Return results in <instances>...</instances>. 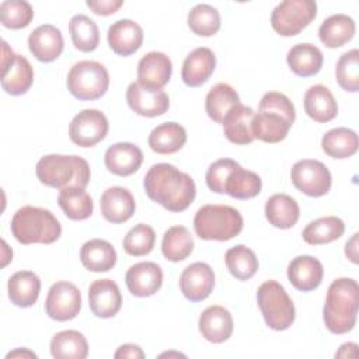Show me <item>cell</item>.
<instances>
[{"label":"cell","instance_id":"obj_30","mask_svg":"<svg viewBox=\"0 0 359 359\" xmlns=\"http://www.w3.org/2000/svg\"><path fill=\"white\" fill-rule=\"evenodd\" d=\"M265 217L273 227L290 229L300 217L297 202L286 194H275L265 203Z\"/></svg>","mask_w":359,"mask_h":359},{"label":"cell","instance_id":"obj_51","mask_svg":"<svg viewBox=\"0 0 359 359\" xmlns=\"http://www.w3.org/2000/svg\"><path fill=\"white\" fill-rule=\"evenodd\" d=\"M15 53L13 52V49H10V46L7 45L6 41H3V56H1V72H4L15 59Z\"/></svg>","mask_w":359,"mask_h":359},{"label":"cell","instance_id":"obj_46","mask_svg":"<svg viewBox=\"0 0 359 359\" xmlns=\"http://www.w3.org/2000/svg\"><path fill=\"white\" fill-rule=\"evenodd\" d=\"M34 18V10L28 1L6 0L0 4V20L6 28L21 29L29 25Z\"/></svg>","mask_w":359,"mask_h":359},{"label":"cell","instance_id":"obj_9","mask_svg":"<svg viewBox=\"0 0 359 359\" xmlns=\"http://www.w3.org/2000/svg\"><path fill=\"white\" fill-rule=\"evenodd\" d=\"M317 15V3L313 0L280 1L271 14L273 31L282 36H293L302 32Z\"/></svg>","mask_w":359,"mask_h":359},{"label":"cell","instance_id":"obj_13","mask_svg":"<svg viewBox=\"0 0 359 359\" xmlns=\"http://www.w3.org/2000/svg\"><path fill=\"white\" fill-rule=\"evenodd\" d=\"M126 102L129 108L140 116L154 118L165 114L170 98L163 88H150L133 81L126 88Z\"/></svg>","mask_w":359,"mask_h":359},{"label":"cell","instance_id":"obj_18","mask_svg":"<svg viewBox=\"0 0 359 359\" xmlns=\"http://www.w3.org/2000/svg\"><path fill=\"white\" fill-rule=\"evenodd\" d=\"M100 209L107 222L119 224L133 216L136 203L129 189L123 187H109L100 198Z\"/></svg>","mask_w":359,"mask_h":359},{"label":"cell","instance_id":"obj_19","mask_svg":"<svg viewBox=\"0 0 359 359\" xmlns=\"http://www.w3.org/2000/svg\"><path fill=\"white\" fill-rule=\"evenodd\" d=\"M104 163L109 172L119 177H128L140 168L143 153L139 146L133 143L119 142L107 149Z\"/></svg>","mask_w":359,"mask_h":359},{"label":"cell","instance_id":"obj_16","mask_svg":"<svg viewBox=\"0 0 359 359\" xmlns=\"http://www.w3.org/2000/svg\"><path fill=\"white\" fill-rule=\"evenodd\" d=\"M88 304L95 317L111 318L122 306V296L112 279L94 280L88 287Z\"/></svg>","mask_w":359,"mask_h":359},{"label":"cell","instance_id":"obj_28","mask_svg":"<svg viewBox=\"0 0 359 359\" xmlns=\"http://www.w3.org/2000/svg\"><path fill=\"white\" fill-rule=\"evenodd\" d=\"M8 299L18 307H31L36 303L41 292V279L31 271H18L7 283Z\"/></svg>","mask_w":359,"mask_h":359},{"label":"cell","instance_id":"obj_39","mask_svg":"<svg viewBox=\"0 0 359 359\" xmlns=\"http://www.w3.org/2000/svg\"><path fill=\"white\" fill-rule=\"evenodd\" d=\"M345 231L344 222L337 216H325L310 222L302 231L303 240L310 245L328 244L338 240Z\"/></svg>","mask_w":359,"mask_h":359},{"label":"cell","instance_id":"obj_20","mask_svg":"<svg viewBox=\"0 0 359 359\" xmlns=\"http://www.w3.org/2000/svg\"><path fill=\"white\" fill-rule=\"evenodd\" d=\"M109 48L119 56L135 53L143 43L142 27L129 18H122L109 25L107 34Z\"/></svg>","mask_w":359,"mask_h":359},{"label":"cell","instance_id":"obj_41","mask_svg":"<svg viewBox=\"0 0 359 359\" xmlns=\"http://www.w3.org/2000/svg\"><path fill=\"white\" fill-rule=\"evenodd\" d=\"M69 32L74 48L80 52H93L100 43L97 24L84 14H76L70 18Z\"/></svg>","mask_w":359,"mask_h":359},{"label":"cell","instance_id":"obj_8","mask_svg":"<svg viewBox=\"0 0 359 359\" xmlns=\"http://www.w3.org/2000/svg\"><path fill=\"white\" fill-rule=\"evenodd\" d=\"M67 90L81 101L101 98L109 87V74L104 65L95 60H80L74 63L66 79Z\"/></svg>","mask_w":359,"mask_h":359},{"label":"cell","instance_id":"obj_11","mask_svg":"<svg viewBox=\"0 0 359 359\" xmlns=\"http://www.w3.org/2000/svg\"><path fill=\"white\" fill-rule=\"evenodd\" d=\"M108 119L98 109L80 111L69 125L70 140L80 147H93L108 133Z\"/></svg>","mask_w":359,"mask_h":359},{"label":"cell","instance_id":"obj_37","mask_svg":"<svg viewBox=\"0 0 359 359\" xmlns=\"http://www.w3.org/2000/svg\"><path fill=\"white\" fill-rule=\"evenodd\" d=\"M57 203L70 220H86L93 215L94 210L91 196L79 187H67L60 189Z\"/></svg>","mask_w":359,"mask_h":359},{"label":"cell","instance_id":"obj_29","mask_svg":"<svg viewBox=\"0 0 359 359\" xmlns=\"http://www.w3.org/2000/svg\"><path fill=\"white\" fill-rule=\"evenodd\" d=\"M287 66L299 77L317 74L323 67V52L313 43H297L292 46L286 56Z\"/></svg>","mask_w":359,"mask_h":359},{"label":"cell","instance_id":"obj_47","mask_svg":"<svg viewBox=\"0 0 359 359\" xmlns=\"http://www.w3.org/2000/svg\"><path fill=\"white\" fill-rule=\"evenodd\" d=\"M237 165L238 163L231 158H220L212 163L205 175L208 188L216 194H224V182L227 180V175Z\"/></svg>","mask_w":359,"mask_h":359},{"label":"cell","instance_id":"obj_40","mask_svg":"<svg viewBox=\"0 0 359 359\" xmlns=\"http://www.w3.org/2000/svg\"><path fill=\"white\" fill-rule=\"evenodd\" d=\"M194 250V238L187 227L172 226L170 227L161 241V252L165 259L171 262L184 261L191 255Z\"/></svg>","mask_w":359,"mask_h":359},{"label":"cell","instance_id":"obj_22","mask_svg":"<svg viewBox=\"0 0 359 359\" xmlns=\"http://www.w3.org/2000/svg\"><path fill=\"white\" fill-rule=\"evenodd\" d=\"M323 264L311 255H299L287 265V279L300 292L317 289L323 280Z\"/></svg>","mask_w":359,"mask_h":359},{"label":"cell","instance_id":"obj_2","mask_svg":"<svg viewBox=\"0 0 359 359\" xmlns=\"http://www.w3.org/2000/svg\"><path fill=\"white\" fill-rule=\"evenodd\" d=\"M294 119L296 111L292 101L282 93L269 91L261 98L258 114L252 119L254 139L278 143L287 136Z\"/></svg>","mask_w":359,"mask_h":359},{"label":"cell","instance_id":"obj_12","mask_svg":"<svg viewBox=\"0 0 359 359\" xmlns=\"http://www.w3.org/2000/svg\"><path fill=\"white\" fill-rule=\"evenodd\" d=\"M81 309V293L79 287L70 282L60 280L50 286L45 311L55 321H69L77 317Z\"/></svg>","mask_w":359,"mask_h":359},{"label":"cell","instance_id":"obj_21","mask_svg":"<svg viewBox=\"0 0 359 359\" xmlns=\"http://www.w3.org/2000/svg\"><path fill=\"white\" fill-rule=\"evenodd\" d=\"M172 63L163 52H149L137 63V83L150 88H163L171 77Z\"/></svg>","mask_w":359,"mask_h":359},{"label":"cell","instance_id":"obj_4","mask_svg":"<svg viewBox=\"0 0 359 359\" xmlns=\"http://www.w3.org/2000/svg\"><path fill=\"white\" fill-rule=\"evenodd\" d=\"M35 172L41 184L59 189L67 187L86 189L91 177L88 163L74 154H46L36 163Z\"/></svg>","mask_w":359,"mask_h":359},{"label":"cell","instance_id":"obj_25","mask_svg":"<svg viewBox=\"0 0 359 359\" xmlns=\"http://www.w3.org/2000/svg\"><path fill=\"white\" fill-rule=\"evenodd\" d=\"M254 109L251 107L237 104L224 116L222 125L224 136L234 144H250L254 140L252 119Z\"/></svg>","mask_w":359,"mask_h":359},{"label":"cell","instance_id":"obj_42","mask_svg":"<svg viewBox=\"0 0 359 359\" xmlns=\"http://www.w3.org/2000/svg\"><path fill=\"white\" fill-rule=\"evenodd\" d=\"M224 261L229 272L238 280L251 279L258 271V258L255 252L247 245L238 244L227 250Z\"/></svg>","mask_w":359,"mask_h":359},{"label":"cell","instance_id":"obj_49","mask_svg":"<svg viewBox=\"0 0 359 359\" xmlns=\"http://www.w3.org/2000/svg\"><path fill=\"white\" fill-rule=\"evenodd\" d=\"M116 359L119 358H130V359H143L144 352L142 351L140 346L135 344H123L118 348V351L114 355Z\"/></svg>","mask_w":359,"mask_h":359},{"label":"cell","instance_id":"obj_32","mask_svg":"<svg viewBox=\"0 0 359 359\" xmlns=\"http://www.w3.org/2000/svg\"><path fill=\"white\" fill-rule=\"evenodd\" d=\"M356 31L352 17L334 14L325 18L318 28V38L327 48H339L349 42Z\"/></svg>","mask_w":359,"mask_h":359},{"label":"cell","instance_id":"obj_6","mask_svg":"<svg viewBox=\"0 0 359 359\" xmlns=\"http://www.w3.org/2000/svg\"><path fill=\"white\" fill-rule=\"evenodd\" d=\"M194 229L202 240L227 241L243 230V216L227 205H205L195 213Z\"/></svg>","mask_w":359,"mask_h":359},{"label":"cell","instance_id":"obj_35","mask_svg":"<svg viewBox=\"0 0 359 359\" xmlns=\"http://www.w3.org/2000/svg\"><path fill=\"white\" fill-rule=\"evenodd\" d=\"M237 104H240V97L237 91L227 83L215 84L205 98L206 114L217 123H222L227 112Z\"/></svg>","mask_w":359,"mask_h":359},{"label":"cell","instance_id":"obj_10","mask_svg":"<svg viewBox=\"0 0 359 359\" xmlns=\"http://www.w3.org/2000/svg\"><path fill=\"white\" fill-rule=\"evenodd\" d=\"M292 184L304 195L320 198L331 188V172L318 160L303 158L294 163L290 171Z\"/></svg>","mask_w":359,"mask_h":359},{"label":"cell","instance_id":"obj_31","mask_svg":"<svg viewBox=\"0 0 359 359\" xmlns=\"http://www.w3.org/2000/svg\"><path fill=\"white\" fill-rule=\"evenodd\" d=\"M187 142L185 128L177 122L157 125L149 135L150 149L158 154H172L182 149Z\"/></svg>","mask_w":359,"mask_h":359},{"label":"cell","instance_id":"obj_26","mask_svg":"<svg viewBox=\"0 0 359 359\" xmlns=\"http://www.w3.org/2000/svg\"><path fill=\"white\" fill-rule=\"evenodd\" d=\"M306 114L318 123L332 121L338 114V104L332 93L323 84L311 86L303 98Z\"/></svg>","mask_w":359,"mask_h":359},{"label":"cell","instance_id":"obj_45","mask_svg":"<svg viewBox=\"0 0 359 359\" xmlns=\"http://www.w3.org/2000/svg\"><path fill=\"white\" fill-rule=\"evenodd\" d=\"M156 241V233L153 227L139 223L132 227L123 238V250L132 257H142L151 252Z\"/></svg>","mask_w":359,"mask_h":359},{"label":"cell","instance_id":"obj_24","mask_svg":"<svg viewBox=\"0 0 359 359\" xmlns=\"http://www.w3.org/2000/svg\"><path fill=\"white\" fill-rule=\"evenodd\" d=\"M216 67V56L212 49L201 46L194 49L185 57L181 69L182 81L188 87H199L205 84L213 74Z\"/></svg>","mask_w":359,"mask_h":359},{"label":"cell","instance_id":"obj_17","mask_svg":"<svg viewBox=\"0 0 359 359\" xmlns=\"http://www.w3.org/2000/svg\"><path fill=\"white\" fill-rule=\"evenodd\" d=\"M63 35L59 28L52 24L36 27L28 36L29 52L43 63L56 60L63 52Z\"/></svg>","mask_w":359,"mask_h":359},{"label":"cell","instance_id":"obj_15","mask_svg":"<svg viewBox=\"0 0 359 359\" xmlns=\"http://www.w3.org/2000/svg\"><path fill=\"white\" fill-rule=\"evenodd\" d=\"M125 282L130 294L136 297H149L161 287L163 271L156 262L142 261L128 269Z\"/></svg>","mask_w":359,"mask_h":359},{"label":"cell","instance_id":"obj_48","mask_svg":"<svg viewBox=\"0 0 359 359\" xmlns=\"http://www.w3.org/2000/svg\"><path fill=\"white\" fill-rule=\"evenodd\" d=\"M86 4L97 15H111L122 7L123 1L122 0H87Z\"/></svg>","mask_w":359,"mask_h":359},{"label":"cell","instance_id":"obj_53","mask_svg":"<svg viewBox=\"0 0 359 359\" xmlns=\"http://www.w3.org/2000/svg\"><path fill=\"white\" fill-rule=\"evenodd\" d=\"M10 358H36V353H34L32 351L27 349V348H20V349H15V351H11L6 355V359H10Z\"/></svg>","mask_w":359,"mask_h":359},{"label":"cell","instance_id":"obj_5","mask_svg":"<svg viewBox=\"0 0 359 359\" xmlns=\"http://www.w3.org/2000/svg\"><path fill=\"white\" fill-rule=\"evenodd\" d=\"M10 229L14 238L24 245L52 244L62 234V226L50 210L31 205L14 213Z\"/></svg>","mask_w":359,"mask_h":359},{"label":"cell","instance_id":"obj_43","mask_svg":"<svg viewBox=\"0 0 359 359\" xmlns=\"http://www.w3.org/2000/svg\"><path fill=\"white\" fill-rule=\"evenodd\" d=\"M188 27L199 36H212L220 29V14L210 4H196L188 13Z\"/></svg>","mask_w":359,"mask_h":359},{"label":"cell","instance_id":"obj_33","mask_svg":"<svg viewBox=\"0 0 359 359\" xmlns=\"http://www.w3.org/2000/svg\"><path fill=\"white\" fill-rule=\"evenodd\" d=\"M34 81V70L31 63L22 55H17L14 62L1 72V87L7 94H25Z\"/></svg>","mask_w":359,"mask_h":359},{"label":"cell","instance_id":"obj_1","mask_svg":"<svg viewBox=\"0 0 359 359\" xmlns=\"http://www.w3.org/2000/svg\"><path fill=\"white\" fill-rule=\"evenodd\" d=\"M143 187L151 201L172 213L188 209L196 195V187L191 175L168 163L151 165L144 175Z\"/></svg>","mask_w":359,"mask_h":359},{"label":"cell","instance_id":"obj_14","mask_svg":"<svg viewBox=\"0 0 359 359\" xmlns=\"http://www.w3.org/2000/svg\"><path fill=\"white\" fill-rule=\"evenodd\" d=\"M215 273L206 262H194L188 265L180 276V289L191 302L205 300L213 290Z\"/></svg>","mask_w":359,"mask_h":359},{"label":"cell","instance_id":"obj_38","mask_svg":"<svg viewBox=\"0 0 359 359\" xmlns=\"http://www.w3.org/2000/svg\"><path fill=\"white\" fill-rule=\"evenodd\" d=\"M262 181L258 174L244 170L240 164L230 171L224 182V194L236 199H250L261 192Z\"/></svg>","mask_w":359,"mask_h":359},{"label":"cell","instance_id":"obj_52","mask_svg":"<svg viewBox=\"0 0 359 359\" xmlns=\"http://www.w3.org/2000/svg\"><path fill=\"white\" fill-rule=\"evenodd\" d=\"M349 351L352 352H358V345L355 342H346L342 344L339 351L335 353V358H353L352 353H349Z\"/></svg>","mask_w":359,"mask_h":359},{"label":"cell","instance_id":"obj_27","mask_svg":"<svg viewBox=\"0 0 359 359\" xmlns=\"http://www.w3.org/2000/svg\"><path fill=\"white\" fill-rule=\"evenodd\" d=\"M80 261L90 272H108L116 264V251L109 241L93 238L81 245Z\"/></svg>","mask_w":359,"mask_h":359},{"label":"cell","instance_id":"obj_3","mask_svg":"<svg viewBox=\"0 0 359 359\" xmlns=\"http://www.w3.org/2000/svg\"><path fill=\"white\" fill-rule=\"evenodd\" d=\"M358 307V282L351 278L335 279L327 290L323 307V320L327 330L337 335L349 332L356 324Z\"/></svg>","mask_w":359,"mask_h":359},{"label":"cell","instance_id":"obj_34","mask_svg":"<svg viewBox=\"0 0 359 359\" xmlns=\"http://www.w3.org/2000/svg\"><path fill=\"white\" fill-rule=\"evenodd\" d=\"M50 355L56 359H84L88 355L86 337L76 330H65L50 339Z\"/></svg>","mask_w":359,"mask_h":359},{"label":"cell","instance_id":"obj_50","mask_svg":"<svg viewBox=\"0 0 359 359\" xmlns=\"http://www.w3.org/2000/svg\"><path fill=\"white\" fill-rule=\"evenodd\" d=\"M358 233H355L351 240L346 241L345 244V255L349 258L351 262L353 264H358L359 259H358Z\"/></svg>","mask_w":359,"mask_h":359},{"label":"cell","instance_id":"obj_7","mask_svg":"<svg viewBox=\"0 0 359 359\" xmlns=\"http://www.w3.org/2000/svg\"><path fill=\"white\" fill-rule=\"evenodd\" d=\"M257 303L266 325L275 331L287 330L296 318L292 299L276 280H266L258 287Z\"/></svg>","mask_w":359,"mask_h":359},{"label":"cell","instance_id":"obj_36","mask_svg":"<svg viewBox=\"0 0 359 359\" xmlns=\"http://www.w3.org/2000/svg\"><path fill=\"white\" fill-rule=\"evenodd\" d=\"M359 140L355 130L339 126L328 130L321 139V147L332 158H348L358 151Z\"/></svg>","mask_w":359,"mask_h":359},{"label":"cell","instance_id":"obj_44","mask_svg":"<svg viewBox=\"0 0 359 359\" xmlns=\"http://www.w3.org/2000/svg\"><path fill=\"white\" fill-rule=\"evenodd\" d=\"M335 79L341 88L349 93L359 90V50L351 49L341 55L335 66Z\"/></svg>","mask_w":359,"mask_h":359},{"label":"cell","instance_id":"obj_23","mask_svg":"<svg viewBox=\"0 0 359 359\" xmlns=\"http://www.w3.org/2000/svg\"><path fill=\"white\" fill-rule=\"evenodd\" d=\"M198 327L206 341L222 344L231 337L234 323L227 309L223 306H210L202 311Z\"/></svg>","mask_w":359,"mask_h":359}]
</instances>
